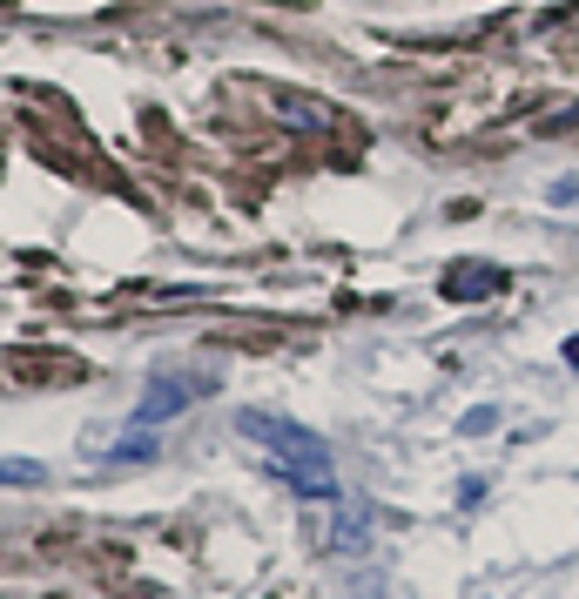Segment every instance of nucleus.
I'll return each mask as SVG.
<instances>
[{
	"mask_svg": "<svg viewBox=\"0 0 579 599\" xmlns=\"http://www.w3.org/2000/svg\"><path fill=\"white\" fill-rule=\"evenodd\" d=\"M552 203H559V209H572V203H579V176H566V183H552Z\"/></svg>",
	"mask_w": 579,
	"mask_h": 599,
	"instance_id": "6e6552de",
	"label": "nucleus"
},
{
	"mask_svg": "<svg viewBox=\"0 0 579 599\" xmlns=\"http://www.w3.org/2000/svg\"><path fill=\"white\" fill-rule=\"evenodd\" d=\"M236 432L263 445V465L297 498H330L338 505V465H330V445L310 432V424H290V417H270V411H236Z\"/></svg>",
	"mask_w": 579,
	"mask_h": 599,
	"instance_id": "f257e3e1",
	"label": "nucleus"
},
{
	"mask_svg": "<svg viewBox=\"0 0 579 599\" xmlns=\"http://www.w3.org/2000/svg\"><path fill=\"white\" fill-rule=\"evenodd\" d=\"M492 424H499V411H492V404H472V411L458 417V432H465V438H478V432H492Z\"/></svg>",
	"mask_w": 579,
	"mask_h": 599,
	"instance_id": "0eeeda50",
	"label": "nucleus"
},
{
	"mask_svg": "<svg viewBox=\"0 0 579 599\" xmlns=\"http://www.w3.org/2000/svg\"><path fill=\"white\" fill-rule=\"evenodd\" d=\"M277 115H290V122H303V128H330V122H338L323 102H303V95H277Z\"/></svg>",
	"mask_w": 579,
	"mask_h": 599,
	"instance_id": "39448f33",
	"label": "nucleus"
},
{
	"mask_svg": "<svg viewBox=\"0 0 579 599\" xmlns=\"http://www.w3.org/2000/svg\"><path fill=\"white\" fill-rule=\"evenodd\" d=\"M371 526H378L371 505H338V519H330V552H364Z\"/></svg>",
	"mask_w": 579,
	"mask_h": 599,
	"instance_id": "20e7f679",
	"label": "nucleus"
},
{
	"mask_svg": "<svg viewBox=\"0 0 579 599\" xmlns=\"http://www.w3.org/2000/svg\"><path fill=\"white\" fill-rule=\"evenodd\" d=\"M566 364H572V371H579V337H566Z\"/></svg>",
	"mask_w": 579,
	"mask_h": 599,
	"instance_id": "1a4fd4ad",
	"label": "nucleus"
},
{
	"mask_svg": "<svg viewBox=\"0 0 579 599\" xmlns=\"http://www.w3.org/2000/svg\"><path fill=\"white\" fill-rule=\"evenodd\" d=\"M48 478V465H34V458H0V485H41Z\"/></svg>",
	"mask_w": 579,
	"mask_h": 599,
	"instance_id": "423d86ee",
	"label": "nucleus"
},
{
	"mask_svg": "<svg viewBox=\"0 0 579 599\" xmlns=\"http://www.w3.org/2000/svg\"><path fill=\"white\" fill-rule=\"evenodd\" d=\"M209 391H216V371H155L142 404L128 411V424L135 432H162V424H176L183 411H196V397H209Z\"/></svg>",
	"mask_w": 579,
	"mask_h": 599,
	"instance_id": "f03ea898",
	"label": "nucleus"
},
{
	"mask_svg": "<svg viewBox=\"0 0 579 599\" xmlns=\"http://www.w3.org/2000/svg\"><path fill=\"white\" fill-rule=\"evenodd\" d=\"M499 290H506L499 264H452L445 270V297L452 303H478V297H499Z\"/></svg>",
	"mask_w": 579,
	"mask_h": 599,
	"instance_id": "7ed1b4c3",
	"label": "nucleus"
}]
</instances>
